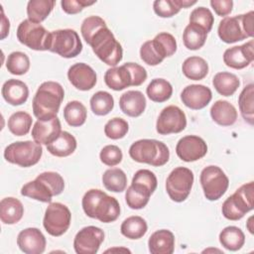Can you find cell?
<instances>
[{
	"mask_svg": "<svg viewBox=\"0 0 254 254\" xmlns=\"http://www.w3.org/2000/svg\"><path fill=\"white\" fill-rule=\"evenodd\" d=\"M81 205L88 217L104 223L113 222L120 215L118 200L101 190L91 189L87 190L82 197Z\"/></svg>",
	"mask_w": 254,
	"mask_h": 254,
	"instance_id": "cell-1",
	"label": "cell"
},
{
	"mask_svg": "<svg viewBox=\"0 0 254 254\" xmlns=\"http://www.w3.org/2000/svg\"><path fill=\"white\" fill-rule=\"evenodd\" d=\"M64 97L63 86L56 81H45L37 89L33 102V113L39 120L56 117Z\"/></svg>",
	"mask_w": 254,
	"mask_h": 254,
	"instance_id": "cell-2",
	"label": "cell"
},
{
	"mask_svg": "<svg viewBox=\"0 0 254 254\" xmlns=\"http://www.w3.org/2000/svg\"><path fill=\"white\" fill-rule=\"evenodd\" d=\"M64 189V181L59 173L44 172L34 181L25 184L21 189V194L42 202H51L53 196L61 194Z\"/></svg>",
	"mask_w": 254,
	"mask_h": 254,
	"instance_id": "cell-3",
	"label": "cell"
},
{
	"mask_svg": "<svg viewBox=\"0 0 254 254\" xmlns=\"http://www.w3.org/2000/svg\"><path fill=\"white\" fill-rule=\"evenodd\" d=\"M85 42L91 47L95 56L107 65L116 66L123 58L122 46L107 25L99 28Z\"/></svg>",
	"mask_w": 254,
	"mask_h": 254,
	"instance_id": "cell-4",
	"label": "cell"
},
{
	"mask_svg": "<svg viewBox=\"0 0 254 254\" xmlns=\"http://www.w3.org/2000/svg\"><path fill=\"white\" fill-rule=\"evenodd\" d=\"M219 39L226 44H233L254 35V12L223 18L218 25Z\"/></svg>",
	"mask_w": 254,
	"mask_h": 254,
	"instance_id": "cell-5",
	"label": "cell"
},
{
	"mask_svg": "<svg viewBox=\"0 0 254 254\" xmlns=\"http://www.w3.org/2000/svg\"><path fill=\"white\" fill-rule=\"evenodd\" d=\"M129 156L135 162L153 167H162L170 159V151L165 143L155 139H140L129 148Z\"/></svg>",
	"mask_w": 254,
	"mask_h": 254,
	"instance_id": "cell-6",
	"label": "cell"
},
{
	"mask_svg": "<svg viewBox=\"0 0 254 254\" xmlns=\"http://www.w3.org/2000/svg\"><path fill=\"white\" fill-rule=\"evenodd\" d=\"M254 207V183L249 182L239 187L222 203L221 211L229 220H239Z\"/></svg>",
	"mask_w": 254,
	"mask_h": 254,
	"instance_id": "cell-7",
	"label": "cell"
},
{
	"mask_svg": "<svg viewBox=\"0 0 254 254\" xmlns=\"http://www.w3.org/2000/svg\"><path fill=\"white\" fill-rule=\"evenodd\" d=\"M43 155L41 144L35 141H17L4 150V158L11 164L29 168L39 163Z\"/></svg>",
	"mask_w": 254,
	"mask_h": 254,
	"instance_id": "cell-8",
	"label": "cell"
},
{
	"mask_svg": "<svg viewBox=\"0 0 254 254\" xmlns=\"http://www.w3.org/2000/svg\"><path fill=\"white\" fill-rule=\"evenodd\" d=\"M49 51L59 56L71 59L78 56L82 51V43L72 29H61L51 32Z\"/></svg>",
	"mask_w": 254,
	"mask_h": 254,
	"instance_id": "cell-9",
	"label": "cell"
},
{
	"mask_svg": "<svg viewBox=\"0 0 254 254\" xmlns=\"http://www.w3.org/2000/svg\"><path fill=\"white\" fill-rule=\"evenodd\" d=\"M18 41L34 51H49L51 32L44 26L31 22L29 19L23 20L17 28Z\"/></svg>",
	"mask_w": 254,
	"mask_h": 254,
	"instance_id": "cell-10",
	"label": "cell"
},
{
	"mask_svg": "<svg viewBox=\"0 0 254 254\" xmlns=\"http://www.w3.org/2000/svg\"><path fill=\"white\" fill-rule=\"evenodd\" d=\"M199 182L206 199L213 201L219 199L227 190L229 179L217 166H207L202 169Z\"/></svg>",
	"mask_w": 254,
	"mask_h": 254,
	"instance_id": "cell-11",
	"label": "cell"
},
{
	"mask_svg": "<svg viewBox=\"0 0 254 254\" xmlns=\"http://www.w3.org/2000/svg\"><path fill=\"white\" fill-rule=\"evenodd\" d=\"M193 185V173L186 167L175 168L166 180V190L173 201H185Z\"/></svg>",
	"mask_w": 254,
	"mask_h": 254,
	"instance_id": "cell-12",
	"label": "cell"
},
{
	"mask_svg": "<svg viewBox=\"0 0 254 254\" xmlns=\"http://www.w3.org/2000/svg\"><path fill=\"white\" fill-rule=\"evenodd\" d=\"M70 221L71 213L68 207L61 202H52L46 208L43 225L50 235L58 237L67 231Z\"/></svg>",
	"mask_w": 254,
	"mask_h": 254,
	"instance_id": "cell-13",
	"label": "cell"
},
{
	"mask_svg": "<svg viewBox=\"0 0 254 254\" xmlns=\"http://www.w3.org/2000/svg\"><path fill=\"white\" fill-rule=\"evenodd\" d=\"M187 127L185 112L176 105L165 107L158 116L156 130L160 135L180 133Z\"/></svg>",
	"mask_w": 254,
	"mask_h": 254,
	"instance_id": "cell-14",
	"label": "cell"
},
{
	"mask_svg": "<svg viewBox=\"0 0 254 254\" xmlns=\"http://www.w3.org/2000/svg\"><path fill=\"white\" fill-rule=\"evenodd\" d=\"M104 240V232L93 225L81 228L74 236L73 248L77 254H95Z\"/></svg>",
	"mask_w": 254,
	"mask_h": 254,
	"instance_id": "cell-15",
	"label": "cell"
},
{
	"mask_svg": "<svg viewBox=\"0 0 254 254\" xmlns=\"http://www.w3.org/2000/svg\"><path fill=\"white\" fill-rule=\"evenodd\" d=\"M176 153L184 162H194L206 155L207 145L202 138L196 135H188L178 141Z\"/></svg>",
	"mask_w": 254,
	"mask_h": 254,
	"instance_id": "cell-16",
	"label": "cell"
},
{
	"mask_svg": "<svg viewBox=\"0 0 254 254\" xmlns=\"http://www.w3.org/2000/svg\"><path fill=\"white\" fill-rule=\"evenodd\" d=\"M254 61V42H249L241 45L234 46L225 50L223 54L224 64L234 69H242L248 66Z\"/></svg>",
	"mask_w": 254,
	"mask_h": 254,
	"instance_id": "cell-17",
	"label": "cell"
},
{
	"mask_svg": "<svg viewBox=\"0 0 254 254\" xmlns=\"http://www.w3.org/2000/svg\"><path fill=\"white\" fill-rule=\"evenodd\" d=\"M67 78L76 89L82 91L90 90L97 82L95 71L90 65L84 63H76L69 66Z\"/></svg>",
	"mask_w": 254,
	"mask_h": 254,
	"instance_id": "cell-18",
	"label": "cell"
},
{
	"mask_svg": "<svg viewBox=\"0 0 254 254\" xmlns=\"http://www.w3.org/2000/svg\"><path fill=\"white\" fill-rule=\"evenodd\" d=\"M17 245L20 250L26 254H41L46 249L47 241L40 229L28 227L19 232Z\"/></svg>",
	"mask_w": 254,
	"mask_h": 254,
	"instance_id": "cell-19",
	"label": "cell"
},
{
	"mask_svg": "<svg viewBox=\"0 0 254 254\" xmlns=\"http://www.w3.org/2000/svg\"><path fill=\"white\" fill-rule=\"evenodd\" d=\"M212 98V92L209 87L203 84H190L186 86L181 93L183 103L192 109L199 110L208 105Z\"/></svg>",
	"mask_w": 254,
	"mask_h": 254,
	"instance_id": "cell-20",
	"label": "cell"
},
{
	"mask_svg": "<svg viewBox=\"0 0 254 254\" xmlns=\"http://www.w3.org/2000/svg\"><path fill=\"white\" fill-rule=\"evenodd\" d=\"M62 133V125L58 116L46 120H37L32 128V137L41 145H49Z\"/></svg>",
	"mask_w": 254,
	"mask_h": 254,
	"instance_id": "cell-21",
	"label": "cell"
},
{
	"mask_svg": "<svg viewBox=\"0 0 254 254\" xmlns=\"http://www.w3.org/2000/svg\"><path fill=\"white\" fill-rule=\"evenodd\" d=\"M1 93L7 103L13 106H18L27 101L29 97V88L24 81L11 78L3 83Z\"/></svg>",
	"mask_w": 254,
	"mask_h": 254,
	"instance_id": "cell-22",
	"label": "cell"
},
{
	"mask_svg": "<svg viewBox=\"0 0 254 254\" xmlns=\"http://www.w3.org/2000/svg\"><path fill=\"white\" fill-rule=\"evenodd\" d=\"M146 97L139 90H128L119 98L121 111L130 117L140 116L146 108Z\"/></svg>",
	"mask_w": 254,
	"mask_h": 254,
	"instance_id": "cell-23",
	"label": "cell"
},
{
	"mask_svg": "<svg viewBox=\"0 0 254 254\" xmlns=\"http://www.w3.org/2000/svg\"><path fill=\"white\" fill-rule=\"evenodd\" d=\"M104 82L109 88L120 91L126 87L133 86V77L130 69L124 64L120 66L108 68L104 73Z\"/></svg>",
	"mask_w": 254,
	"mask_h": 254,
	"instance_id": "cell-24",
	"label": "cell"
},
{
	"mask_svg": "<svg viewBox=\"0 0 254 254\" xmlns=\"http://www.w3.org/2000/svg\"><path fill=\"white\" fill-rule=\"evenodd\" d=\"M151 254H172L175 250V235L168 229H160L151 234L148 240Z\"/></svg>",
	"mask_w": 254,
	"mask_h": 254,
	"instance_id": "cell-25",
	"label": "cell"
},
{
	"mask_svg": "<svg viewBox=\"0 0 254 254\" xmlns=\"http://www.w3.org/2000/svg\"><path fill=\"white\" fill-rule=\"evenodd\" d=\"M210 116L220 126H231L237 120V110L230 102L217 100L210 108Z\"/></svg>",
	"mask_w": 254,
	"mask_h": 254,
	"instance_id": "cell-26",
	"label": "cell"
},
{
	"mask_svg": "<svg viewBox=\"0 0 254 254\" xmlns=\"http://www.w3.org/2000/svg\"><path fill=\"white\" fill-rule=\"evenodd\" d=\"M24 214L22 202L15 197H4L0 201V219L4 224H15L19 222Z\"/></svg>",
	"mask_w": 254,
	"mask_h": 254,
	"instance_id": "cell-27",
	"label": "cell"
},
{
	"mask_svg": "<svg viewBox=\"0 0 254 254\" xmlns=\"http://www.w3.org/2000/svg\"><path fill=\"white\" fill-rule=\"evenodd\" d=\"M156 175L147 169L138 170L133 176L131 187L138 192L150 197L157 189Z\"/></svg>",
	"mask_w": 254,
	"mask_h": 254,
	"instance_id": "cell-28",
	"label": "cell"
},
{
	"mask_svg": "<svg viewBox=\"0 0 254 254\" xmlns=\"http://www.w3.org/2000/svg\"><path fill=\"white\" fill-rule=\"evenodd\" d=\"M77 143L73 135L67 131H62L60 136L51 144L47 145V150L56 157H67L76 149Z\"/></svg>",
	"mask_w": 254,
	"mask_h": 254,
	"instance_id": "cell-29",
	"label": "cell"
},
{
	"mask_svg": "<svg viewBox=\"0 0 254 254\" xmlns=\"http://www.w3.org/2000/svg\"><path fill=\"white\" fill-rule=\"evenodd\" d=\"M182 71L189 79L201 80L208 73V64L204 59L192 56L184 61Z\"/></svg>",
	"mask_w": 254,
	"mask_h": 254,
	"instance_id": "cell-30",
	"label": "cell"
},
{
	"mask_svg": "<svg viewBox=\"0 0 254 254\" xmlns=\"http://www.w3.org/2000/svg\"><path fill=\"white\" fill-rule=\"evenodd\" d=\"M212 85L219 94L231 96L238 89L240 81L236 74L228 71H220L213 76Z\"/></svg>",
	"mask_w": 254,
	"mask_h": 254,
	"instance_id": "cell-31",
	"label": "cell"
},
{
	"mask_svg": "<svg viewBox=\"0 0 254 254\" xmlns=\"http://www.w3.org/2000/svg\"><path fill=\"white\" fill-rule=\"evenodd\" d=\"M220 244L229 251H237L242 248L245 243V235L237 226H227L219 233Z\"/></svg>",
	"mask_w": 254,
	"mask_h": 254,
	"instance_id": "cell-32",
	"label": "cell"
},
{
	"mask_svg": "<svg viewBox=\"0 0 254 254\" xmlns=\"http://www.w3.org/2000/svg\"><path fill=\"white\" fill-rule=\"evenodd\" d=\"M54 0H30L27 4V15L31 22L41 24L53 11Z\"/></svg>",
	"mask_w": 254,
	"mask_h": 254,
	"instance_id": "cell-33",
	"label": "cell"
},
{
	"mask_svg": "<svg viewBox=\"0 0 254 254\" xmlns=\"http://www.w3.org/2000/svg\"><path fill=\"white\" fill-rule=\"evenodd\" d=\"M146 93L154 102H165L171 98L173 94V86L167 79L154 78L148 84Z\"/></svg>",
	"mask_w": 254,
	"mask_h": 254,
	"instance_id": "cell-34",
	"label": "cell"
},
{
	"mask_svg": "<svg viewBox=\"0 0 254 254\" xmlns=\"http://www.w3.org/2000/svg\"><path fill=\"white\" fill-rule=\"evenodd\" d=\"M207 33L199 26L190 23L183 33V42L187 49L191 51L199 50L205 44Z\"/></svg>",
	"mask_w": 254,
	"mask_h": 254,
	"instance_id": "cell-35",
	"label": "cell"
},
{
	"mask_svg": "<svg viewBox=\"0 0 254 254\" xmlns=\"http://www.w3.org/2000/svg\"><path fill=\"white\" fill-rule=\"evenodd\" d=\"M147 230L146 220L138 215L127 217L120 226L121 234L129 239H139L146 234Z\"/></svg>",
	"mask_w": 254,
	"mask_h": 254,
	"instance_id": "cell-36",
	"label": "cell"
},
{
	"mask_svg": "<svg viewBox=\"0 0 254 254\" xmlns=\"http://www.w3.org/2000/svg\"><path fill=\"white\" fill-rule=\"evenodd\" d=\"M102 184L109 191L122 192L127 187V176L119 168L108 169L102 175Z\"/></svg>",
	"mask_w": 254,
	"mask_h": 254,
	"instance_id": "cell-37",
	"label": "cell"
},
{
	"mask_svg": "<svg viewBox=\"0 0 254 254\" xmlns=\"http://www.w3.org/2000/svg\"><path fill=\"white\" fill-rule=\"evenodd\" d=\"M238 106L243 119L250 125L254 124V84L246 85L239 94Z\"/></svg>",
	"mask_w": 254,
	"mask_h": 254,
	"instance_id": "cell-38",
	"label": "cell"
},
{
	"mask_svg": "<svg viewBox=\"0 0 254 254\" xmlns=\"http://www.w3.org/2000/svg\"><path fill=\"white\" fill-rule=\"evenodd\" d=\"M87 111L85 106L78 100L69 101L64 108V118L71 127H79L85 123Z\"/></svg>",
	"mask_w": 254,
	"mask_h": 254,
	"instance_id": "cell-39",
	"label": "cell"
},
{
	"mask_svg": "<svg viewBox=\"0 0 254 254\" xmlns=\"http://www.w3.org/2000/svg\"><path fill=\"white\" fill-rule=\"evenodd\" d=\"M33 119L25 111H16L8 119V129L15 136H24L30 132Z\"/></svg>",
	"mask_w": 254,
	"mask_h": 254,
	"instance_id": "cell-40",
	"label": "cell"
},
{
	"mask_svg": "<svg viewBox=\"0 0 254 254\" xmlns=\"http://www.w3.org/2000/svg\"><path fill=\"white\" fill-rule=\"evenodd\" d=\"M90 108L91 111L97 116L107 115L114 107L113 96L104 90L95 92L90 98Z\"/></svg>",
	"mask_w": 254,
	"mask_h": 254,
	"instance_id": "cell-41",
	"label": "cell"
},
{
	"mask_svg": "<svg viewBox=\"0 0 254 254\" xmlns=\"http://www.w3.org/2000/svg\"><path fill=\"white\" fill-rule=\"evenodd\" d=\"M7 70L15 75H23L30 69V59L23 52H12L6 61Z\"/></svg>",
	"mask_w": 254,
	"mask_h": 254,
	"instance_id": "cell-42",
	"label": "cell"
},
{
	"mask_svg": "<svg viewBox=\"0 0 254 254\" xmlns=\"http://www.w3.org/2000/svg\"><path fill=\"white\" fill-rule=\"evenodd\" d=\"M214 17L211 11L205 7L194 8L190 15V23L201 27L206 33L210 32L213 26Z\"/></svg>",
	"mask_w": 254,
	"mask_h": 254,
	"instance_id": "cell-43",
	"label": "cell"
},
{
	"mask_svg": "<svg viewBox=\"0 0 254 254\" xmlns=\"http://www.w3.org/2000/svg\"><path fill=\"white\" fill-rule=\"evenodd\" d=\"M129 130L128 122L120 117H114L108 120L104 126V134L107 138L118 140L125 137Z\"/></svg>",
	"mask_w": 254,
	"mask_h": 254,
	"instance_id": "cell-44",
	"label": "cell"
},
{
	"mask_svg": "<svg viewBox=\"0 0 254 254\" xmlns=\"http://www.w3.org/2000/svg\"><path fill=\"white\" fill-rule=\"evenodd\" d=\"M100 161L108 166V167H114L121 163L123 154L121 149L116 145H106L104 146L99 154Z\"/></svg>",
	"mask_w": 254,
	"mask_h": 254,
	"instance_id": "cell-45",
	"label": "cell"
},
{
	"mask_svg": "<svg viewBox=\"0 0 254 254\" xmlns=\"http://www.w3.org/2000/svg\"><path fill=\"white\" fill-rule=\"evenodd\" d=\"M153 9L161 18H171L181 10L176 0H156L153 3Z\"/></svg>",
	"mask_w": 254,
	"mask_h": 254,
	"instance_id": "cell-46",
	"label": "cell"
},
{
	"mask_svg": "<svg viewBox=\"0 0 254 254\" xmlns=\"http://www.w3.org/2000/svg\"><path fill=\"white\" fill-rule=\"evenodd\" d=\"M140 58L145 64L152 66L160 64L164 61V59L158 54V52L154 48L152 41H147L141 46Z\"/></svg>",
	"mask_w": 254,
	"mask_h": 254,
	"instance_id": "cell-47",
	"label": "cell"
},
{
	"mask_svg": "<svg viewBox=\"0 0 254 254\" xmlns=\"http://www.w3.org/2000/svg\"><path fill=\"white\" fill-rule=\"evenodd\" d=\"M105 21L99 16H89L85 18L81 24L80 32L84 41L91 37L99 28L105 26Z\"/></svg>",
	"mask_w": 254,
	"mask_h": 254,
	"instance_id": "cell-48",
	"label": "cell"
},
{
	"mask_svg": "<svg viewBox=\"0 0 254 254\" xmlns=\"http://www.w3.org/2000/svg\"><path fill=\"white\" fill-rule=\"evenodd\" d=\"M150 197L138 192L131 186L125 192V200L127 205L132 209H141L147 205Z\"/></svg>",
	"mask_w": 254,
	"mask_h": 254,
	"instance_id": "cell-49",
	"label": "cell"
},
{
	"mask_svg": "<svg viewBox=\"0 0 254 254\" xmlns=\"http://www.w3.org/2000/svg\"><path fill=\"white\" fill-rule=\"evenodd\" d=\"M96 1H86V0H63L61 2L62 9L69 15H74L81 12L85 7L91 6Z\"/></svg>",
	"mask_w": 254,
	"mask_h": 254,
	"instance_id": "cell-50",
	"label": "cell"
},
{
	"mask_svg": "<svg viewBox=\"0 0 254 254\" xmlns=\"http://www.w3.org/2000/svg\"><path fill=\"white\" fill-rule=\"evenodd\" d=\"M155 39L161 44L168 57L173 56L177 51V41L175 37L167 32L159 33L155 36Z\"/></svg>",
	"mask_w": 254,
	"mask_h": 254,
	"instance_id": "cell-51",
	"label": "cell"
},
{
	"mask_svg": "<svg viewBox=\"0 0 254 254\" xmlns=\"http://www.w3.org/2000/svg\"><path fill=\"white\" fill-rule=\"evenodd\" d=\"M125 64L131 71L133 77V86H139L147 79V71L145 67L136 63H126Z\"/></svg>",
	"mask_w": 254,
	"mask_h": 254,
	"instance_id": "cell-52",
	"label": "cell"
},
{
	"mask_svg": "<svg viewBox=\"0 0 254 254\" xmlns=\"http://www.w3.org/2000/svg\"><path fill=\"white\" fill-rule=\"evenodd\" d=\"M209 3L216 15L221 17L229 15L233 8L232 0H211Z\"/></svg>",
	"mask_w": 254,
	"mask_h": 254,
	"instance_id": "cell-53",
	"label": "cell"
},
{
	"mask_svg": "<svg viewBox=\"0 0 254 254\" xmlns=\"http://www.w3.org/2000/svg\"><path fill=\"white\" fill-rule=\"evenodd\" d=\"M1 13H2V18H1V40H4L8 34H9V30H10V22L7 19V17L4 14L3 9H1Z\"/></svg>",
	"mask_w": 254,
	"mask_h": 254,
	"instance_id": "cell-54",
	"label": "cell"
},
{
	"mask_svg": "<svg viewBox=\"0 0 254 254\" xmlns=\"http://www.w3.org/2000/svg\"><path fill=\"white\" fill-rule=\"evenodd\" d=\"M176 3L182 9V8H189L192 5H194L196 3V1L195 0H193V1H190V0H176Z\"/></svg>",
	"mask_w": 254,
	"mask_h": 254,
	"instance_id": "cell-55",
	"label": "cell"
},
{
	"mask_svg": "<svg viewBox=\"0 0 254 254\" xmlns=\"http://www.w3.org/2000/svg\"><path fill=\"white\" fill-rule=\"evenodd\" d=\"M252 220H253V216H250V217L248 218L247 222H246V227H247V229L249 230V232H250L251 234L254 233V227H253V222H252Z\"/></svg>",
	"mask_w": 254,
	"mask_h": 254,
	"instance_id": "cell-56",
	"label": "cell"
},
{
	"mask_svg": "<svg viewBox=\"0 0 254 254\" xmlns=\"http://www.w3.org/2000/svg\"><path fill=\"white\" fill-rule=\"evenodd\" d=\"M121 251V250H123V251H125V252H129L130 253V250H128V249H126V248H122V249H118V248H114V249H108V250H106V252H113V251Z\"/></svg>",
	"mask_w": 254,
	"mask_h": 254,
	"instance_id": "cell-57",
	"label": "cell"
}]
</instances>
